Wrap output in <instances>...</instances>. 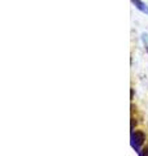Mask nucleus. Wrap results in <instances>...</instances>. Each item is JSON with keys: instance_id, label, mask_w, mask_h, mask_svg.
<instances>
[{"instance_id": "1", "label": "nucleus", "mask_w": 148, "mask_h": 156, "mask_svg": "<svg viewBox=\"0 0 148 156\" xmlns=\"http://www.w3.org/2000/svg\"><path fill=\"white\" fill-rule=\"evenodd\" d=\"M131 146L138 154L140 155V146L143 144V142L146 140V135L143 131L140 130H136V131H132L131 133Z\"/></svg>"}, {"instance_id": "2", "label": "nucleus", "mask_w": 148, "mask_h": 156, "mask_svg": "<svg viewBox=\"0 0 148 156\" xmlns=\"http://www.w3.org/2000/svg\"><path fill=\"white\" fill-rule=\"evenodd\" d=\"M131 2H132V4L135 5V8H138L140 12L148 14V5H147V4L143 3L142 0H131Z\"/></svg>"}, {"instance_id": "3", "label": "nucleus", "mask_w": 148, "mask_h": 156, "mask_svg": "<svg viewBox=\"0 0 148 156\" xmlns=\"http://www.w3.org/2000/svg\"><path fill=\"white\" fill-rule=\"evenodd\" d=\"M142 151H143V152H140V155H142V156H148V146H147L146 148H143Z\"/></svg>"}]
</instances>
